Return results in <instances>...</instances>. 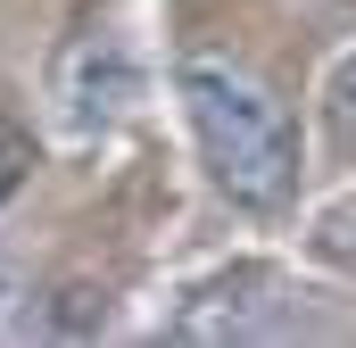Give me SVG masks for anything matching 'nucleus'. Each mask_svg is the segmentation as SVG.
Wrapping results in <instances>:
<instances>
[{
  "mask_svg": "<svg viewBox=\"0 0 356 348\" xmlns=\"http://www.w3.org/2000/svg\"><path fill=\"white\" fill-rule=\"evenodd\" d=\"M175 100H182V116H191L199 158H207V182L224 199L282 207L298 191V125L266 91V75H249L224 50H191L175 67Z\"/></svg>",
  "mask_w": 356,
  "mask_h": 348,
  "instance_id": "f257e3e1",
  "label": "nucleus"
},
{
  "mask_svg": "<svg viewBox=\"0 0 356 348\" xmlns=\"http://www.w3.org/2000/svg\"><path fill=\"white\" fill-rule=\"evenodd\" d=\"M50 100H58V125H67L75 141L108 133V125L141 100V58H133V42H124V33H83V42L58 58Z\"/></svg>",
  "mask_w": 356,
  "mask_h": 348,
  "instance_id": "f03ea898",
  "label": "nucleus"
},
{
  "mask_svg": "<svg viewBox=\"0 0 356 348\" xmlns=\"http://www.w3.org/2000/svg\"><path fill=\"white\" fill-rule=\"evenodd\" d=\"M282 274L273 265H232V274H216V282H199L191 299L175 307V340H257L282 324Z\"/></svg>",
  "mask_w": 356,
  "mask_h": 348,
  "instance_id": "7ed1b4c3",
  "label": "nucleus"
},
{
  "mask_svg": "<svg viewBox=\"0 0 356 348\" xmlns=\"http://www.w3.org/2000/svg\"><path fill=\"white\" fill-rule=\"evenodd\" d=\"M25 299H33V290H25ZM17 332H33V340H99V332H108V290L83 282V274H67V282H50V290L25 307Z\"/></svg>",
  "mask_w": 356,
  "mask_h": 348,
  "instance_id": "20e7f679",
  "label": "nucleus"
},
{
  "mask_svg": "<svg viewBox=\"0 0 356 348\" xmlns=\"http://www.w3.org/2000/svg\"><path fill=\"white\" fill-rule=\"evenodd\" d=\"M323 133H332V150H356V50L332 67V84H323Z\"/></svg>",
  "mask_w": 356,
  "mask_h": 348,
  "instance_id": "39448f33",
  "label": "nucleus"
},
{
  "mask_svg": "<svg viewBox=\"0 0 356 348\" xmlns=\"http://www.w3.org/2000/svg\"><path fill=\"white\" fill-rule=\"evenodd\" d=\"M25 174H33V141H25L17 125H0V207L25 191Z\"/></svg>",
  "mask_w": 356,
  "mask_h": 348,
  "instance_id": "423d86ee",
  "label": "nucleus"
},
{
  "mask_svg": "<svg viewBox=\"0 0 356 348\" xmlns=\"http://www.w3.org/2000/svg\"><path fill=\"white\" fill-rule=\"evenodd\" d=\"M17 299H25V265H17V258H0V324L17 315Z\"/></svg>",
  "mask_w": 356,
  "mask_h": 348,
  "instance_id": "0eeeda50",
  "label": "nucleus"
}]
</instances>
